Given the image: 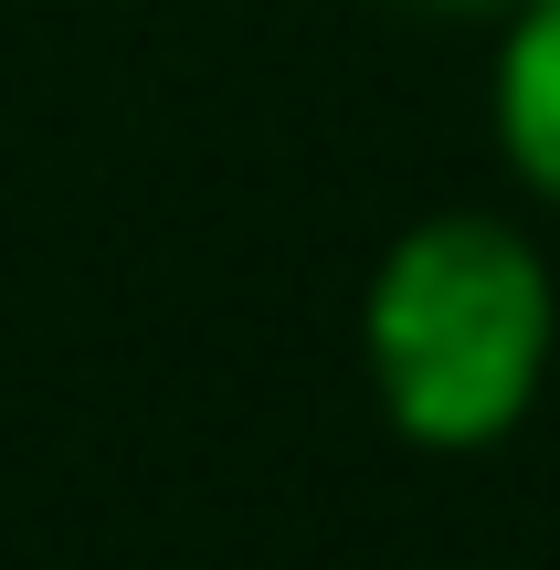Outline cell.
Masks as SVG:
<instances>
[{"label":"cell","mask_w":560,"mask_h":570,"mask_svg":"<svg viewBox=\"0 0 560 570\" xmlns=\"http://www.w3.org/2000/svg\"><path fill=\"white\" fill-rule=\"evenodd\" d=\"M498 127H508V159L560 202V0H529L519 42H508V75H498Z\"/></svg>","instance_id":"obj_2"},{"label":"cell","mask_w":560,"mask_h":570,"mask_svg":"<svg viewBox=\"0 0 560 570\" xmlns=\"http://www.w3.org/2000/svg\"><path fill=\"white\" fill-rule=\"evenodd\" d=\"M550 360L540 254L498 223H423L371 285V370L413 444H487L529 412Z\"/></svg>","instance_id":"obj_1"},{"label":"cell","mask_w":560,"mask_h":570,"mask_svg":"<svg viewBox=\"0 0 560 570\" xmlns=\"http://www.w3.org/2000/svg\"><path fill=\"white\" fill-rule=\"evenodd\" d=\"M434 11H498V0H434Z\"/></svg>","instance_id":"obj_3"}]
</instances>
